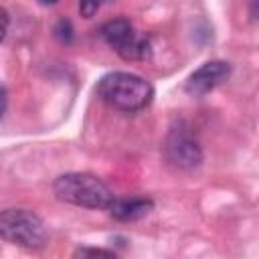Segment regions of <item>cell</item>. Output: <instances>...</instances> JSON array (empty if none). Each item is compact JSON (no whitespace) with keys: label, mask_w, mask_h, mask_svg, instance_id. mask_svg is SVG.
<instances>
[{"label":"cell","mask_w":259,"mask_h":259,"mask_svg":"<svg viewBox=\"0 0 259 259\" xmlns=\"http://www.w3.org/2000/svg\"><path fill=\"white\" fill-rule=\"evenodd\" d=\"M4 107H6V93H4V89H0V117L4 113Z\"/></svg>","instance_id":"obj_12"},{"label":"cell","mask_w":259,"mask_h":259,"mask_svg":"<svg viewBox=\"0 0 259 259\" xmlns=\"http://www.w3.org/2000/svg\"><path fill=\"white\" fill-rule=\"evenodd\" d=\"M95 255H101V257H115L113 251L109 249H95V247H79L75 251V257H95Z\"/></svg>","instance_id":"obj_10"},{"label":"cell","mask_w":259,"mask_h":259,"mask_svg":"<svg viewBox=\"0 0 259 259\" xmlns=\"http://www.w3.org/2000/svg\"><path fill=\"white\" fill-rule=\"evenodd\" d=\"M101 4H103V0H79V12H81V16L91 18L93 14H97Z\"/></svg>","instance_id":"obj_9"},{"label":"cell","mask_w":259,"mask_h":259,"mask_svg":"<svg viewBox=\"0 0 259 259\" xmlns=\"http://www.w3.org/2000/svg\"><path fill=\"white\" fill-rule=\"evenodd\" d=\"M8 26H10V16H8V12L0 6V42L4 40V36H6V32H8Z\"/></svg>","instance_id":"obj_11"},{"label":"cell","mask_w":259,"mask_h":259,"mask_svg":"<svg viewBox=\"0 0 259 259\" xmlns=\"http://www.w3.org/2000/svg\"><path fill=\"white\" fill-rule=\"evenodd\" d=\"M0 239L24 249H42L49 233L36 212L28 208H6L0 212Z\"/></svg>","instance_id":"obj_3"},{"label":"cell","mask_w":259,"mask_h":259,"mask_svg":"<svg viewBox=\"0 0 259 259\" xmlns=\"http://www.w3.org/2000/svg\"><path fill=\"white\" fill-rule=\"evenodd\" d=\"M97 95L103 103L109 107L123 111V113H136L146 109L154 99V87L150 81L136 73L127 71H113L99 79L97 83Z\"/></svg>","instance_id":"obj_1"},{"label":"cell","mask_w":259,"mask_h":259,"mask_svg":"<svg viewBox=\"0 0 259 259\" xmlns=\"http://www.w3.org/2000/svg\"><path fill=\"white\" fill-rule=\"evenodd\" d=\"M53 34L59 42L63 45H71L73 38H75V28H73V22L69 18H59L53 26Z\"/></svg>","instance_id":"obj_8"},{"label":"cell","mask_w":259,"mask_h":259,"mask_svg":"<svg viewBox=\"0 0 259 259\" xmlns=\"http://www.w3.org/2000/svg\"><path fill=\"white\" fill-rule=\"evenodd\" d=\"M164 156L168 164H172L178 170H192L200 166L202 148L184 121H178L170 127L164 142Z\"/></svg>","instance_id":"obj_5"},{"label":"cell","mask_w":259,"mask_h":259,"mask_svg":"<svg viewBox=\"0 0 259 259\" xmlns=\"http://www.w3.org/2000/svg\"><path fill=\"white\" fill-rule=\"evenodd\" d=\"M101 38L123 59L144 61L152 53V40L146 32H138L127 18H111L101 26Z\"/></svg>","instance_id":"obj_4"},{"label":"cell","mask_w":259,"mask_h":259,"mask_svg":"<svg viewBox=\"0 0 259 259\" xmlns=\"http://www.w3.org/2000/svg\"><path fill=\"white\" fill-rule=\"evenodd\" d=\"M53 192L61 202L81 208H107L113 200L109 186L89 172H67L53 182Z\"/></svg>","instance_id":"obj_2"},{"label":"cell","mask_w":259,"mask_h":259,"mask_svg":"<svg viewBox=\"0 0 259 259\" xmlns=\"http://www.w3.org/2000/svg\"><path fill=\"white\" fill-rule=\"evenodd\" d=\"M229 75H231V65L227 61H206L194 73H190L184 89L188 95L200 97L212 91L214 87H219L223 81H227Z\"/></svg>","instance_id":"obj_6"},{"label":"cell","mask_w":259,"mask_h":259,"mask_svg":"<svg viewBox=\"0 0 259 259\" xmlns=\"http://www.w3.org/2000/svg\"><path fill=\"white\" fill-rule=\"evenodd\" d=\"M152 208H154V200L146 198V196H132V198H117V196H113V200L107 206L109 214L115 221H121V223L138 221V219L146 217Z\"/></svg>","instance_id":"obj_7"},{"label":"cell","mask_w":259,"mask_h":259,"mask_svg":"<svg viewBox=\"0 0 259 259\" xmlns=\"http://www.w3.org/2000/svg\"><path fill=\"white\" fill-rule=\"evenodd\" d=\"M40 4H45V6H53V4H57L59 0H38Z\"/></svg>","instance_id":"obj_13"}]
</instances>
